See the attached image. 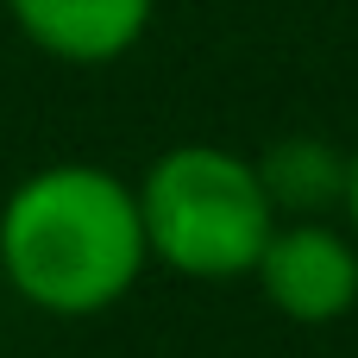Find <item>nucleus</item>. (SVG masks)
<instances>
[{"instance_id":"obj_1","label":"nucleus","mask_w":358,"mask_h":358,"mask_svg":"<svg viewBox=\"0 0 358 358\" xmlns=\"http://www.w3.org/2000/svg\"><path fill=\"white\" fill-rule=\"evenodd\" d=\"M138 264V195L94 164L38 170L0 208V271L44 315H101L132 289Z\"/></svg>"},{"instance_id":"obj_2","label":"nucleus","mask_w":358,"mask_h":358,"mask_svg":"<svg viewBox=\"0 0 358 358\" xmlns=\"http://www.w3.org/2000/svg\"><path fill=\"white\" fill-rule=\"evenodd\" d=\"M138 227L145 252H157L182 277L220 283L258 264L264 239L277 233V208L258 182V164L214 145H182L151 164L138 189Z\"/></svg>"},{"instance_id":"obj_3","label":"nucleus","mask_w":358,"mask_h":358,"mask_svg":"<svg viewBox=\"0 0 358 358\" xmlns=\"http://www.w3.org/2000/svg\"><path fill=\"white\" fill-rule=\"evenodd\" d=\"M252 271H258L264 296L289 321H308V327L340 321L358 302V258L327 227H283V233H271Z\"/></svg>"},{"instance_id":"obj_4","label":"nucleus","mask_w":358,"mask_h":358,"mask_svg":"<svg viewBox=\"0 0 358 358\" xmlns=\"http://www.w3.org/2000/svg\"><path fill=\"white\" fill-rule=\"evenodd\" d=\"M19 31L63 63H113L138 44L151 0H6Z\"/></svg>"},{"instance_id":"obj_5","label":"nucleus","mask_w":358,"mask_h":358,"mask_svg":"<svg viewBox=\"0 0 358 358\" xmlns=\"http://www.w3.org/2000/svg\"><path fill=\"white\" fill-rule=\"evenodd\" d=\"M258 182H264L271 208L315 214V208H327L334 195H346V164H340L321 138H283V145L258 164Z\"/></svg>"},{"instance_id":"obj_6","label":"nucleus","mask_w":358,"mask_h":358,"mask_svg":"<svg viewBox=\"0 0 358 358\" xmlns=\"http://www.w3.org/2000/svg\"><path fill=\"white\" fill-rule=\"evenodd\" d=\"M346 208H352V220H358V157L346 164Z\"/></svg>"}]
</instances>
